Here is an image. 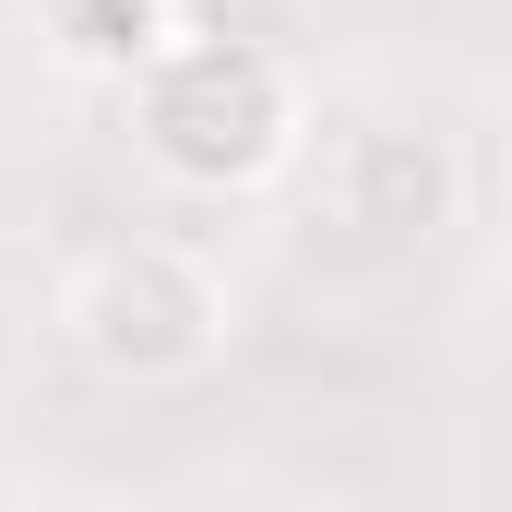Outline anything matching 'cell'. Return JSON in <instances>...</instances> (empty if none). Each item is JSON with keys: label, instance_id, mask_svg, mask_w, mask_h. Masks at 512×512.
Returning a JSON list of instances; mask_svg holds the SVG:
<instances>
[{"label": "cell", "instance_id": "6da1fadb", "mask_svg": "<svg viewBox=\"0 0 512 512\" xmlns=\"http://www.w3.org/2000/svg\"><path fill=\"white\" fill-rule=\"evenodd\" d=\"M131 120L143 155L203 179V191H251L262 167L298 155V84L251 36H155L131 60Z\"/></svg>", "mask_w": 512, "mask_h": 512}, {"label": "cell", "instance_id": "7a4b0ae2", "mask_svg": "<svg viewBox=\"0 0 512 512\" xmlns=\"http://www.w3.org/2000/svg\"><path fill=\"white\" fill-rule=\"evenodd\" d=\"M60 334L96 358V370H131V382H167L191 370L215 334H227V298L215 274L167 239H120V251H84L72 286H60Z\"/></svg>", "mask_w": 512, "mask_h": 512}, {"label": "cell", "instance_id": "3957f363", "mask_svg": "<svg viewBox=\"0 0 512 512\" xmlns=\"http://www.w3.org/2000/svg\"><path fill=\"white\" fill-rule=\"evenodd\" d=\"M322 215L346 239H429L453 215V155L429 131H346L322 167Z\"/></svg>", "mask_w": 512, "mask_h": 512}, {"label": "cell", "instance_id": "277c9868", "mask_svg": "<svg viewBox=\"0 0 512 512\" xmlns=\"http://www.w3.org/2000/svg\"><path fill=\"white\" fill-rule=\"evenodd\" d=\"M60 36L84 60H143L155 48V0H60Z\"/></svg>", "mask_w": 512, "mask_h": 512}]
</instances>
